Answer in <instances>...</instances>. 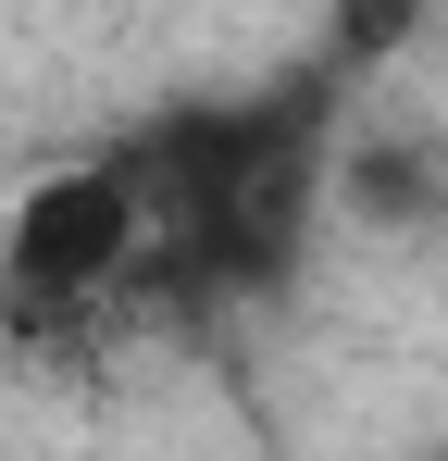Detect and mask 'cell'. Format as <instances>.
Listing matches in <instances>:
<instances>
[{"label":"cell","instance_id":"cell-1","mask_svg":"<svg viewBox=\"0 0 448 461\" xmlns=\"http://www.w3.org/2000/svg\"><path fill=\"white\" fill-rule=\"evenodd\" d=\"M149 249V212L138 187H125V162H63V175H38L25 200H13V237H0V275H13V324L38 337V324H63V312L112 300L125 287V262Z\"/></svg>","mask_w":448,"mask_h":461},{"label":"cell","instance_id":"cell-2","mask_svg":"<svg viewBox=\"0 0 448 461\" xmlns=\"http://www.w3.org/2000/svg\"><path fill=\"white\" fill-rule=\"evenodd\" d=\"M324 200L373 237H436L448 225V138L436 125H349V138H324Z\"/></svg>","mask_w":448,"mask_h":461},{"label":"cell","instance_id":"cell-3","mask_svg":"<svg viewBox=\"0 0 448 461\" xmlns=\"http://www.w3.org/2000/svg\"><path fill=\"white\" fill-rule=\"evenodd\" d=\"M424 25H436V0H324V50H311V63L336 87H362V76H386Z\"/></svg>","mask_w":448,"mask_h":461},{"label":"cell","instance_id":"cell-4","mask_svg":"<svg viewBox=\"0 0 448 461\" xmlns=\"http://www.w3.org/2000/svg\"><path fill=\"white\" fill-rule=\"evenodd\" d=\"M436 461H448V449H436Z\"/></svg>","mask_w":448,"mask_h":461}]
</instances>
